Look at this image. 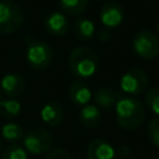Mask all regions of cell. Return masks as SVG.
<instances>
[{
	"label": "cell",
	"mask_w": 159,
	"mask_h": 159,
	"mask_svg": "<svg viewBox=\"0 0 159 159\" xmlns=\"http://www.w3.org/2000/svg\"><path fill=\"white\" fill-rule=\"evenodd\" d=\"M99 60L94 50L88 46L75 47L68 57V67L71 73L78 80L91 78L98 70Z\"/></svg>",
	"instance_id": "6da1fadb"
},
{
	"label": "cell",
	"mask_w": 159,
	"mask_h": 159,
	"mask_svg": "<svg viewBox=\"0 0 159 159\" xmlns=\"http://www.w3.org/2000/svg\"><path fill=\"white\" fill-rule=\"evenodd\" d=\"M117 123L125 130L139 128L145 118L144 106L133 97H120L114 106Z\"/></svg>",
	"instance_id": "7a4b0ae2"
},
{
	"label": "cell",
	"mask_w": 159,
	"mask_h": 159,
	"mask_svg": "<svg viewBox=\"0 0 159 159\" xmlns=\"http://www.w3.org/2000/svg\"><path fill=\"white\" fill-rule=\"evenodd\" d=\"M22 147L27 154L42 155L48 153L53 147L52 134L42 128H32L24 134Z\"/></svg>",
	"instance_id": "3957f363"
},
{
	"label": "cell",
	"mask_w": 159,
	"mask_h": 159,
	"mask_svg": "<svg viewBox=\"0 0 159 159\" xmlns=\"http://www.w3.org/2000/svg\"><path fill=\"white\" fill-rule=\"evenodd\" d=\"M25 58L31 68L41 71L50 66L52 61V50L45 41L31 39L27 41Z\"/></svg>",
	"instance_id": "277c9868"
},
{
	"label": "cell",
	"mask_w": 159,
	"mask_h": 159,
	"mask_svg": "<svg viewBox=\"0 0 159 159\" xmlns=\"http://www.w3.org/2000/svg\"><path fill=\"white\" fill-rule=\"evenodd\" d=\"M24 22L21 7L12 0H0V34H12Z\"/></svg>",
	"instance_id": "5b68a950"
},
{
	"label": "cell",
	"mask_w": 159,
	"mask_h": 159,
	"mask_svg": "<svg viewBox=\"0 0 159 159\" xmlns=\"http://www.w3.org/2000/svg\"><path fill=\"white\" fill-rule=\"evenodd\" d=\"M132 46L134 52L144 60H152L159 53V39L150 30L137 32L133 37Z\"/></svg>",
	"instance_id": "8992f818"
},
{
	"label": "cell",
	"mask_w": 159,
	"mask_h": 159,
	"mask_svg": "<svg viewBox=\"0 0 159 159\" xmlns=\"http://www.w3.org/2000/svg\"><path fill=\"white\" fill-rule=\"evenodd\" d=\"M148 83V75L143 70L130 68L120 77L119 87L124 93L129 96H139L147 89Z\"/></svg>",
	"instance_id": "52a82bcc"
},
{
	"label": "cell",
	"mask_w": 159,
	"mask_h": 159,
	"mask_svg": "<svg viewBox=\"0 0 159 159\" xmlns=\"http://www.w3.org/2000/svg\"><path fill=\"white\" fill-rule=\"evenodd\" d=\"M124 19L123 7L116 1H107L102 5L99 11V20L104 29L112 30L122 24Z\"/></svg>",
	"instance_id": "ba28073f"
},
{
	"label": "cell",
	"mask_w": 159,
	"mask_h": 159,
	"mask_svg": "<svg viewBox=\"0 0 159 159\" xmlns=\"http://www.w3.org/2000/svg\"><path fill=\"white\" fill-rule=\"evenodd\" d=\"M87 159H117L116 148L102 138L92 139L86 147Z\"/></svg>",
	"instance_id": "9c48e42d"
},
{
	"label": "cell",
	"mask_w": 159,
	"mask_h": 159,
	"mask_svg": "<svg viewBox=\"0 0 159 159\" xmlns=\"http://www.w3.org/2000/svg\"><path fill=\"white\" fill-rule=\"evenodd\" d=\"M0 89L9 98H16L25 92L26 80L19 73H7L0 81Z\"/></svg>",
	"instance_id": "30bf717a"
},
{
	"label": "cell",
	"mask_w": 159,
	"mask_h": 159,
	"mask_svg": "<svg viewBox=\"0 0 159 159\" xmlns=\"http://www.w3.org/2000/svg\"><path fill=\"white\" fill-rule=\"evenodd\" d=\"M43 25L47 32L53 36H62L67 34L70 26L67 17L61 11H53L48 14L43 20Z\"/></svg>",
	"instance_id": "8fae6325"
},
{
	"label": "cell",
	"mask_w": 159,
	"mask_h": 159,
	"mask_svg": "<svg viewBox=\"0 0 159 159\" xmlns=\"http://www.w3.org/2000/svg\"><path fill=\"white\" fill-rule=\"evenodd\" d=\"M40 117L46 125L55 128V127L60 125L63 119V109L58 102L50 101L42 106Z\"/></svg>",
	"instance_id": "7c38bea8"
},
{
	"label": "cell",
	"mask_w": 159,
	"mask_h": 159,
	"mask_svg": "<svg viewBox=\"0 0 159 159\" xmlns=\"http://www.w3.org/2000/svg\"><path fill=\"white\" fill-rule=\"evenodd\" d=\"M119 98H120V94L108 86H102L94 92L96 106L104 111L112 109Z\"/></svg>",
	"instance_id": "4fadbf2b"
},
{
	"label": "cell",
	"mask_w": 159,
	"mask_h": 159,
	"mask_svg": "<svg viewBox=\"0 0 159 159\" xmlns=\"http://www.w3.org/2000/svg\"><path fill=\"white\" fill-rule=\"evenodd\" d=\"M68 96H70L71 102L76 106H80V107L88 104L89 101L92 99V92H91L89 87L80 80L75 81L71 84L70 91H68Z\"/></svg>",
	"instance_id": "5bb4252c"
},
{
	"label": "cell",
	"mask_w": 159,
	"mask_h": 159,
	"mask_svg": "<svg viewBox=\"0 0 159 159\" xmlns=\"http://www.w3.org/2000/svg\"><path fill=\"white\" fill-rule=\"evenodd\" d=\"M80 120L82 125L89 129L97 128L102 123V113L101 109L96 104H86L81 108Z\"/></svg>",
	"instance_id": "9a60e30c"
},
{
	"label": "cell",
	"mask_w": 159,
	"mask_h": 159,
	"mask_svg": "<svg viewBox=\"0 0 159 159\" xmlns=\"http://www.w3.org/2000/svg\"><path fill=\"white\" fill-rule=\"evenodd\" d=\"M94 22L87 17H81L76 20L73 26V34L80 41H89L94 36Z\"/></svg>",
	"instance_id": "2e32d148"
},
{
	"label": "cell",
	"mask_w": 159,
	"mask_h": 159,
	"mask_svg": "<svg viewBox=\"0 0 159 159\" xmlns=\"http://www.w3.org/2000/svg\"><path fill=\"white\" fill-rule=\"evenodd\" d=\"M24 129L20 124L17 123H14V122H9V123H5L2 127H1V135L5 140L10 142L11 144L12 143H17L19 140H22L24 138Z\"/></svg>",
	"instance_id": "e0dca14e"
},
{
	"label": "cell",
	"mask_w": 159,
	"mask_h": 159,
	"mask_svg": "<svg viewBox=\"0 0 159 159\" xmlns=\"http://www.w3.org/2000/svg\"><path fill=\"white\" fill-rule=\"evenodd\" d=\"M88 2L89 0H58L61 10L70 16H77L82 14L87 7Z\"/></svg>",
	"instance_id": "ac0fdd59"
},
{
	"label": "cell",
	"mask_w": 159,
	"mask_h": 159,
	"mask_svg": "<svg viewBox=\"0 0 159 159\" xmlns=\"http://www.w3.org/2000/svg\"><path fill=\"white\" fill-rule=\"evenodd\" d=\"M21 112V104L15 98H7L0 101V114L6 119L16 118Z\"/></svg>",
	"instance_id": "d6986e66"
},
{
	"label": "cell",
	"mask_w": 159,
	"mask_h": 159,
	"mask_svg": "<svg viewBox=\"0 0 159 159\" xmlns=\"http://www.w3.org/2000/svg\"><path fill=\"white\" fill-rule=\"evenodd\" d=\"M1 159H27V153L22 145L12 143L2 150Z\"/></svg>",
	"instance_id": "ffe728a7"
},
{
	"label": "cell",
	"mask_w": 159,
	"mask_h": 159,
	"mask_svg": "<svg viewBox=\"0 0 159 159\" xmlns=\"http://www.w3.org/2000/svg\"><path fill=\"white\" fill-rule=\"evenodd\" d=\"M145 104L152 113L159 117V87H153L147 91Z\"/></svg>",
	"instance_id": "44dd1931"
},
{
	"label": "cell",
	"mask_w": 159,
	"mask_h": 159,
	"mask_svg": "<svg viewBox=\"0 0 159 159\" xmlns=\"http://www.w3.org/2000/svg\"><path fill=\"white\" fill-rule=\"evenodd\" d=\"M148 137L150 143L159 148V117L153 118L148 124Z\"/></svg>",
	"instance_id": "7402d4cb"
},
{
	"label": "cell",
	"mask_w": 159,
	"mask_h": 159,
	"mask_svg": "<svg viewBox=\"0 0 159 159\" xmlns=\"http://www.w3.org/2000/svg\"><path fill=\"white\" fill-rule=\"evenodd\" d=\"M43 159H72V158L66 149L55 148V149H51L48 153H46Z\"/></svg>",
	"instance_id": "603a6c76"
},
{
	"label": "cell",
	"mask_w": 159,
	"mask_h": 159,
	"mask_svg": "<svg viewBox=\"0 0 159 159\" xmlns=\"http://www.w3.org/2000/svg\"><path fill=\"white\" fill-rule=\"evenodd\" d=\"M111 36H112V32H111V30H108V29H102V30H99V32H98V40L101 41V42H107V41H109L111 40Z\"/></svg>",
	"instance_id": "cb8c5ba5"
},
{
	"label": "cell",
	"mask_w": 159,
	"mask_h": 159,
	"mask_svg": "<svg viewBox=\"0 0 159 159\" xmlns=\"http://www.w3.org/2000/svg\"><path fill=\"white\" fill-rule=\"evenodd\" d=\"M117 157H120V158H124V157H128L129 153H130V149L127 147V145H119L117 149Z\"/></svg>",
	"instance_id": "d4e9b609"
},
{
	"label": "cell",
	"mask_w": 159,
	"mask_h": 159,
	"mask_svg": "<svg viewBox=\"0 0 159 159\" xmlns=\"http://www.w3.org/2000/svg\"><path fill=\"white\" fill-rule=\"evenodd\" d=\"M1 149H2V142H1V139H0V152H1Z\"/></svg>",
	"instance_id": "484cf974"
},
{
	"label": "cell",
	"mask_w": 159,
	"mask_h": 159,
	"mask_svg": "<svg viewBox=\"0 0 159 159\" xmlns=\"http://www.w3.org/2000/svg\"><path fill=\"white\" fill-rule=\"evenodd\" d=\"M157 32H158V36H159V24H158V27H157Z\"/></svg>",
	"instance_id": "4316f807"
},
{
	"label": "cell",
	"mask_w": 159,
	"mask_h": 159,
	"mask_svg": "<svg viewBox=\"0 0 159 159\" xmlns=\"http://www.w3.org/2000/svg\"><path fill=\"white\" fill-rule=\"evenodd\" d=\"M1 96H2V92H1V89H0V101L2 99V98H1Z\"/></svg>",
	"instance_id": "83f0119b"
},
{
	"label": "cell",
	"mask_w": 159,
	"mask_h": 159,
	"mask_svg": "<svg viewBox=\"0 0 159 159\" xmlns=\"http://www.w3.org/2000/svg\"><path fill=\"white\" fill-rule=\"evenodd\" d=\"M158 65H159V60H158Z\"/></svg>",
	"instance_id": "f1b7e54d"
},
{
	"label": "cell",
	"mask_w": 159,
	"mask_h": 159,
	"mask_svg": "<svg viewBox=\"0 0 159 159\" xmlns=\"http://www.w3.org/2000/svg\"><path fill=\"white\" fill-rule=\"evenodd\" d=\"M99 1H103V0H99Z\"/></svg>",
	"instance_id": "f546056e"
}]
</instances>
